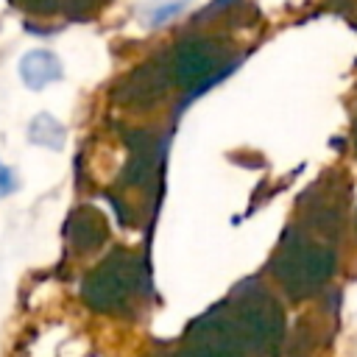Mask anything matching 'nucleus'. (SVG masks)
<instances>
[{
  "label": "nucleus",
  "instance_id": "423d86ee",
  "mask_svg": "<svg viewBox=\"0 0 357 357\" xmlns=\"http://www.w3.org/2000/svg\"><path fill=\"white\" fill-rule=\"evenodd\" d=\"M31 139L42 142V145H50V148H59L61 139H64V128L50 114H39L33 120V126H31Z\"/></svg>",
  "mask_w": 357,
  "mask_h": 357
},
{
  "label": "nucleus",
  "instance_id": "39448f33",
  "mask_svg": "<svg viewBox=\"0 0 357 357\" xmlns=\"http://www.w3.org/2000/svg\"><path fill=\"white\" fill-rule=\"evenodd\" d=\"M20 75L31 89H42L61 78V64L50 50H31L20 61Z\"/></svg>",
  "mask_w": 357,
  "mask_h": 357
},
{
  "label": "nucleus",
  "instance_id": "f03ea898",
  "mask_svg": "<svg viewBox=\"0 0 357 357\" xmlns=\"http://www.w3.org/2000/svg\"><path fill=\"white\" fill-rule=\"evenodd\" d=\"M243 329L231 312H209L187 329L176 357H240Z\"/></svg>",
  "mask_w": 357,
  "mask_h": 357
},
{
  "label": "nucleus",
  "instance_id": "20e7f679",
  "mask_svg": "<svg viewBox=\"0 0 357 357\" xmlns=\"http://www.w3.org/2000/svg\"><path fill=\"white\" fill-rule=\"evenodd\" d=\"M106 220L92 209V206H78L73 215H70V220H67V226H64V237H67V243H70V248L75 251V254H89V251H95L98 245H103L106 243Z\"/></svg>",
  "mask_w": 357,
  "mask_h": 357
},
{
  "label": "nucleus",
  "instance_id": "6e6552de",
  "mask_svg": "<svg viewBox=\"0 0 357 357\" xmlns=\"http://www.w3.org/2000/svg\"><path fill=\"white\" fill-rule=\"evenodd\" d=\"M14 187H17V178H14V173H11L6 165H0V195H8Z\"/></svg>",
  "mask_w": 357,
  "mask_h": 357
},
{
  "label": "nucleus",
  "instance_id": "f257e3e1",
  "mask_svg": "<svg viewBox=\"0 0 357 357\" xmlns=\"http://www.w3.org/2000/svg\"><path fill=\"white\" fill-rule=\"evenodd\" d=\"M148 290V262L126 248H114L81 284L84 301L98 312H128Z\"/></svg>",
  "mask_w": 357,
  "mask_h": 357
},
{
  "label": "nucleus",
  "instance_id": "7ed1b4c3",
  "mask_svg": "<svg viewBox=\"0 0 357 357\" xmlns=\"http://www.w3.org/2000/svg\"><path fill=\"white\" fill-rule=\"evenodd\" d=\"M215 64H218V53L206 42H187L176 50L173 78L181 86H195L198 92L204 81H215Z\"/></svg>",
  "mask_w": 357,
  "mask_h": 357
},
{
  "label": "nucleus",
  "instance_id": "0eeeda50",
  "mask_svg": "<svg viewBox=\"0 0 357 357\" xmlns=\"http://www.w3.org/2000/svg\"><path fill=\"white\" fill-rule=\"evenodd\" d=\"M187 0H170V3H162V6H153V14H151V20H148V25H162L165 20H170V17H176L178 11H181V6H184Z\"/></svg>",
  "mask_w": 357,
  "mask_h": 357
}]
</instances>
